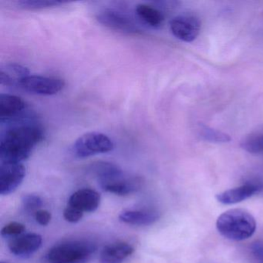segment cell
<instances>
[{"instance_id": "cell-1", "label": "cell", "mask_w": 263, "mask_h": 263, "mask_svg": "<svg viewBox=\"0 0 263 263\" xmlns=\"http://www.w3.org/2000/svg\"><path fill=\"white\" fill-rule=\"evenodd\" d=\"M44 137L42 127L30 120L13 123L1 135L0 161L21 163L28 159Z\"/></svg>"}, {"instance_id": "cell-2", "label": "cell", "mask_w": 263, "mask_h": 263, "mask_svg": "<svg viewBox=\"0 0 263 263\" xmlns=\"http://www.w3.org/2000/svg\"><path fill=\"white\" fill-rule=\"evenodd\" d=\"M90 172L96 177L103 190L110 193L124 196L136 192L140 187L139 178L127 175L113 163H95L90 167Z\"/></svg>"}, {"instance_id": "cell-3", "label": "cell", "mask_w": 263, "mask_h": 263, "mask_svg": "<svg viewBox=\"0 0 263 263\" xmlns=\"http://www.w3.org/2000/svg\"><path fill=\"white\" fill-rule=\"evenodd\" d=\"M216 227L218 232L224 238L232 241H243L255 233L256 221L244 209H230L218 217Z\"/></svg>"}, {"instance_id": "cell-4", "label": "cell", "mask_w": 263, "mask_h": 263, "mask_svg": "<svg viewBox=\"0 0 263 263\" xmlns=\"http://www.w3.org/2000/svg\"><path fill=\"white\" fill-rule=\"evenodd\" d=\"M96 250L88 241H71L55 246L47 253L50 263H87Z\"/></svg>"}, {"instance_id": "cell-5", "label": "cell", "mask_w": 263, "mask_h": 263, "mask_svg": "<svg viewBox=\"0 0 263 263\" xmlns=\"http://www.w3.org/2000/svg\"><path fill=\"white\" fill-rule=\"evenodd\" d=\"M115 148L112 140L104 134L89 132L76 140L73 152L79 158H88L100 154L108 153Z\"/></svg>"}, {"instance_id": "cell-6", "label": "cell", "mask_w": 263, "mask_h": 263, "mask_svg": "<svg viewBox=\"0 0 263 263\" xmlns=\"http://www.w3.org/2000/svg\"><path fill=\"white\" fill-rule=\"evenodd\" d=\"M97 20L100 24L110 30L127 34L141 33V29L132 16L124 12L105 9L98 13Z\"/></svg>"}, {"instance_id": "cell-7", "label": "cell", "mask_w": 263, "mask_h": 263, "mask_svg": "<svg viewBox=\"0 0 263 263\" xmlns=\"http://www.w3.org/2000/svg\"><path fill=\"white\" fill-rule=\"evenodd\" d=\"M65 87L63 80L51 77L30 75L21 82V87L33 95L51 96L61 92Z\"/></svg>"}, {"instance_id": "cell-8", "label": "cell", "mask_w": 263, "mask_h": 263, "mask_svg": "<svg viewBox=\"0 0 263 263\" xmlns=\"http://www.w3.org/2000/svg\"><path fill=\"white\" fill-rule=\"evenodd\" d=\"M26 167L22 163L1 162L0 164V195L14 192L24 181Z\"/></svg>"}, {"instance_id": "cell-9", "label": "cell", "mask_w": 263, "mask_h": 263, "mask_svg": "<svg viewBox=\"0 0 263 263\" xmlns=\"http://www.w3.org/2000/svg\"><path fill=\"white\" fill-rule=\"evenodd\" d=\"M25 101L15 95L2 93L0 95V122L16 123L28 119L24 117L27 110Z\"/></svg>"}, {"instance_id": "cell-10", "label": "cell", "mask_w": 263, "mask_h": 263, "mask_svg": "<svg viewBox=\"0 0 263 263\" xmlns=\"http://www.w3.org/2000/svg\"><path fill=\"white\" fill-rule=\"evenodd\" d=\"M170 30L177 39L184 42H192L199 34L201 23L195 16L181 15L171 21Z\"/></svg>"}, {"instance_id": "cell-11", "label": "cell", "mask_w": 263, "mask_h": 263, "mask_svg": "<svg viewBox=\"0 0 263 263\" xmlns=\"http://www.w3.org/2000/svg\"><path fill=\"white\" fill-rule=\"evenodd\" d=\"M42 237L39 234H23L10 238L9 249L16 256L27 258L31 256L42 246Z\"/></svg>"}, {"instance_id": "cell-12", "label": "cell", "mask_w": 263, "mask_h": 263, "mask_svg": "<svg viewBox=\"0 0 263 263\" xmlns=\"http://www.w3.org/2000/svg\"><path fill=\"white\" fill-rule=\"evenodd\" d=\"M101 195L90 189H82L75 192L68 200V205L83 212H93L98 209Z\"/></svg>"}, {"instance_id": "cell-13", "label": "cell", "mask_w": 263, "mask_h": 263, "mask_svg": "<svg viewBox=\"0 0 263 263\" xmlns=\"http://www.w3.org/2000/svg\"><path fill=\"white\" fill-rule=\"evenodd\" d=\"M30 70L18 64H2L0 67V82L9 87H21V82L30 76Z\"/></svg>"}, {"instance_id": "cell-14", "label": "cell", "mask_w": 263, "mask_h": 263, "mask_svg": "<svg viewBox=\"0 0 263 263\" xmlns=\"http://www.w3.org/2000/svg\"><path fill=\"white\" fill-rule=\"evenodd\" d=\"M134 248L127 242L112 243L105 246L100 255L101 263H123V261L132 255Z\"/></svg>"}, {"instance_id": "cell-15", "label": "cell", "mask_w": 263, "mask_h": 263, "mask_svg": "<svg viewBox=\"0 0 263 263\" xmlns=\"http://www.w3.org/2000/svg\"><path fill=\"white\" fill-rule=\"evenodd\" d=\"M258 187L254 184H245L239 187L224 191L216 195L218 202L224 204H233L241 202L252 197L258 192Z\"/></svg>"}, {"instance_id": "cell-16", "label": "cell", "mask_w": 263, "mask_h": 263, "mask_svg": "<svg viewBox=\"0 0 263 263\" xmlns=\"http://www.w3.org/2000/svg\"><path fill=\"white\" fill-rule=\"evenodd\" d=\"M159 215L154 211H124L119 215L120 221L135 226H149L158 221Z\"/></svg>"}, {"instance_id": "cell-17", "label": "cell", "mask_w": 263, "mask_h": 263, "mask_svg": "<svg viewBox=\"0 0 263 263\" xmlns=\"http://www.w3.org/2000/svg\"><path fill=\"white\" fill-rule=\"evenodd\" d=\"M135 12L140 20L153 28H158L164 23V14L159 10L152 6L139 4L137 6Z\"/></svg>"}, {"instance_id": "cell-18", "label": "cell", "mask_w": 263, "mask_h": 263, "mask_svg": "<svg viewBox=\"0 0 263 263\" xmlns=\"http://www.w3.org/2000/svg\"><path fill=\"white\" fill-rule=\"evenodd\" d=\"M241 148L251 154H260L263 152L262 134H252L248 135L240 144Z\"/></svg>"}, {"instance_id": "cell-19", "label": "cell", "mask_w": 263, "mask_h": 263, "mask_svg": "<svg viewBox=\"0 0 263 263\" xmlns=\"http://www.w3.org/2000/svg\"><path fill=\"white\" fill-rule=\"evenodd\" d=\"M199 135L205 141L214 143H227L231 141L230 136L219 130L201 124L199 127Z\"/></svg>"}, {"instance_id": "cell-20", "label": "cell", "mask_w": 263, "mask_h": 263, "mask_svg": "<svg viewBox=\"0 0 263 263\" xmlns=\"http://www.w3.org/2000/svg\"><path fill=\"white\" fill-rule=\"evenodd\" d=\"M17 4L24 10H36L58 7L62 5L63 3L47 0H22L17 2Z\"/></svg>"}, {"instance_id": "cell-21", "label": "cell", "mask_w": 263, "mask_h": 263, "mask_svg": "<svg viewBox=\"0 0 263 263\" xmlns=\"http://www.w3.org/2000/svg\"><path fill=\"white\" fill-rule=\"evenodd\" d=\"M23 207L27 212H35L40 210L43 205V200L36 195H26L22 198Z\"/></svg>"}, {"instance_id": "cell-22", "label": "cell", "mask_w": 263, "mask_h": 263, "mask_svg": "<svg viewBox=\"0 0 263 263\" xmlns=\"http://www.w3.org/2000/svg\"><path fill=\"white\" fill-rule=\"evenodd\" d=\"M25 231L26 227L24 224L13 221L3 228L1 230V235L2 236L7 237V238H12L23 235Z\"/></svg>"}, {"instance_id": "cell-23", "label": "cell", "mask_w": 263, "mask_h": 263, "mask_svg": "<svg viewBox=\"0 0 263 263\" xmlns=\"http://www.w3.org/2000/svg\"><path fill=\"white\" fill-rule=\"evenodd\" d=\"M84 216V212L76 208L68 205L64 212V217L67 221L70 223H76L81 221Z\"/></svg>"}, {"instance_id": "cell-24", "label": "cell", "mask_w": 263, "mask_h": 263, "mask_svg": "<svg viewBox=\"0 0 263 263\" xmlns=\"http://www.w3.org/2000/svg\"><path fill=\"white\" fill-rule=\"evenodd\" d=\"M35 219L41 226H47L51 220V214L48 211L40 209L34 213Z\"/></svg>"}, {"instance_id": "cell-25", "label": "cell", "mask_w": 263, "mask_h": 263, "mask_svg": "<svg viewBox=\"0 0 263 263\" xmlns=\"http://www.w3.org/2000/svg\"><path fill=\"white\" fill-rule=\"evenodd\" d=\"M251 249H252V255H254V257L258 261L263 263V243L259 242V241L253 243Z\"/></svg>"}, {"instance_id": "cell-26", "label": "cell", "mask_w": 263, "mask_h": 263, "mask_svg": "<svg viewBox=\"0 0 263 263\" xmlns=\"http://www.w3.org/2000/svg\"><path fill=\"white\" fill-rule=\"evenodd\" d=\"M0 263H7V262H4V261H1Z\"/></svg>"}]
</instances>
